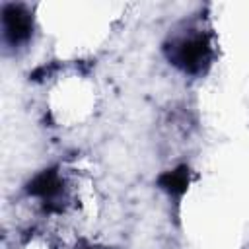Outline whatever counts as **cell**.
I'll use <instances>...</instances> for the list:
<instances>
[{
  "label": "cell",
  "mask_w": 249,
  "mask_h": 249,
  "mask_svg": "<svg viewBox=\"0 0 249 249\" xmlns=\"http://www.w3.org/2000/svg\"><path fill=\"white\" fill-rule=\"evenodd\" d=\"M2 31L10 45H21L31 35V16L21 6H8L2 16Z\"/></svg>",
  "instance_id": "7a4b0ae2"
},
{
  "label": "cell",
  "mask_w": 249,
  "mask_h": 249,
  "mask_svg": "<svg viewBox=\"0 0 249 249\" xmlns=\"http://www.w3.org/2000/svg\"><path fill=\"white\" fill-rule=\"evenodd\" d=\"M210 54H212L210 41L204 33L181 35L175 41H171V47H169L171 62L191 74L202 72L210 62Z\"/></svg>",
  "instance_id": "6da1fadb"
},
{
  "label": "cell",
  "mask_w": 249,
  "mask_h": 249,
  "mask_svg": "<svg viewBox=\"0 0 249 249\" xmlns=\"http://www.w3.org/2000/svg\"><path fill=\"white\" fill-rule=\"evenodd\" d=\"M187 183H189V175H187L185 169L171 171V173H167V175L161 179V185H163L169 193H181V191H185Z\"/></svg>",
  "instance_id": "3957f363"
}]
</instances>
